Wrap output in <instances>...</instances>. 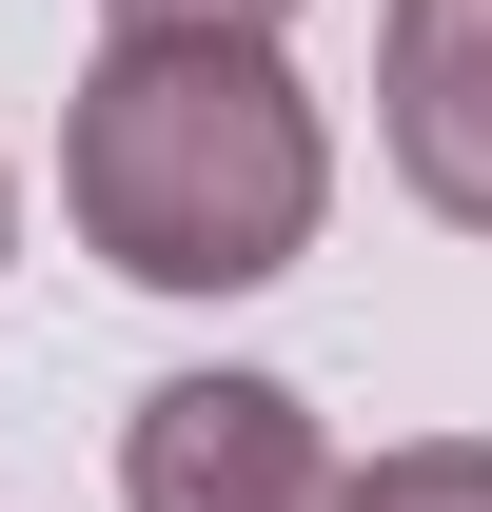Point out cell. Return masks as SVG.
I'll return each instance as SVG.
<instances>
[{
    "label": "cell",
    "mask_w": 492,
    "mask_h": 512,
    "mask_svg": "<svg viewBox=\"0 0 492 512\" xmlns=\"http://www.w3.org/2000/svg\"><path fill=\"white\" fill-rule=\"evenodd\" d=\"M0 256H20V178H0Z\"/></svg>",
    "instance_id": "obj_6"
},
{
    "label": "cell",
    "mask_w": 492,
    "mask_h": 512,
    "mask_svg": "<svg viewBox=\"0 0 492 512\" xmlns=\"http://www.w3.org/2000/svg\"><path fill=\"white\" fill-rule=\"evenodd\" d=\"M60 217L138 296H256L335 217V138L256 20H119L60 99Z\"/></svg>",
    "instance_id": "obj_1"
},
{
    "label": "cell",
    "mask_w": 492,
    "mask_h": 512,
    "mask_svg": "<svg viewBox=\"0 0 492 512\" xmlns=\"http://www.w3.org/2000/svg\"><path fill=\"white\" fill-rule=\"evenodd\" d=\"M119 512H335V434L296 375H158L119 414Z\"/></svg>",
    "instance_id": "obj_2"
},
{
    "label": "cell",
    "mask_w": 492,
    "mask_h": 512,
    "mask_svg": "<svg viewBox=\"0 0 492 512\" xmlns=\"http://www.w3.org/2000/svg\"><path fill=\"white\" fill-rule=\"evenodd\" d=\"M374 138H394V178H414L453 237H492V0H394Z\"/></svg>",
    "instance_id": "obj_3"
},
{
    "label": "cell",
    "mask_w": 492,
    "mask_h": 512,
    "mask_svg": "<svg viewBox=\"0 0 492 512\" xmlns=\"http://www.w3.org/2000/svg\"><path fill=\"white\" fill-rule=\"evenodd\" d=\"M335 512H492V434H394L374 473H335Z\"/></svg>",
    "instance_id": "obj_4"
},
{
    "label": "cell",
    "mask_w": 492,
    "mask_h": 512,
    "mask_svg": "<svg viewBox=\"0 0 492 512\" xmlns=\"http://www.w3.org/2000/svg\"><path fill=\"white\" fill-rule=\"evenodd\" d=\"M99 20H256V40H276L296 0H99Z\"/></svg>",
    "instance_id": "obj_5"
}]
</instances>
